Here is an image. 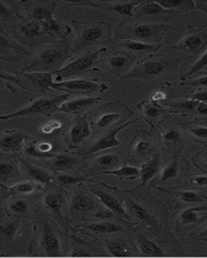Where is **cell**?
<instances>
[{"instance_id":"7c38bea8","label":"cell","mask_w":207,"mask_h":258,"mask_svg":"<svg viewBox=\"0 0 207 258\" xmlns=\"http://www.w3.org/2000/svg\"><path fill=\"white\" fill-rule=\"evenodd\" d=\"M142 119V117H138L136 119L134 120L127 121L126 123L121 125L119 127H115V128L110 130V131L106 132L104 133L102 136H97V139L89 145L85 149H81L78 152L77 154L81 156L83 159H87L91 157V156L95 155V153H99V152L107 150V149H114V148L118 147L120 145L121 142L118 139V134L120 133L123 129L136 123L138 121Z\"/></svg>"},{"instance_id":"6da1fadb","label":"cell","mask_w":207,"mask_h":258,"mask_svg":"<svg viewBox=\"0 0 207 258\" xmlns=\"http://www.w3.org/2000/svg\"><path fill=\"white\" fill-rule=\"evenodd\" d=\"M72 44L67 38L43 44L25 60V72H56L71 57Z\"/></svg>"},{"instance_id":"6125c7cd","label":"cell","mask_w":207,"mask_h":258,"mask_svg":"<svg viewBox=\"0 0 207 258\" xmlns=\"http://www.w3.org/2000/svg\"><path fill=\"white\" fill-rule=\"evenodd\" d=\"M47 123H48V125H49L54 132L59 130V129H61L62 127H63V123L59 119H52V120L47 122Z\"/></svg>"},{"instance_id":"681fc988","label":"cell","mask_w":207,"mask_h":258,"mask_svg":"<svg viewBox=\"0 0 207 258\" xmlns=\"http://www.w3.org/2000/svg\"><path fill=\"white\" fill-rule=\"evenodd\" d=\"M199 104H200V102L198 101L188 99V100L183 101L180 103H164L163 106L168 107L169 108L178 109V110H182V111L196 113V110L198 107Z\"/></svg>"},{"instance_id":"bcb514c9","label":"cell","mask_w":207,"mask_h":258,"mask_svg":"<svg viewBox=\"0 0 207 258\" xmlns=\"http://www.w3.org/2000/svg\"><path fill=\"white\" fill-rule=\"evenodd\" d=\"M20 165H17L12 161H1L0 162V180L1 183L18 177L21 172Z\"/></svg>"},{"instance_id":"8d00e7d4","label":"cell","mask_w":207,"mask_h":258,"mask_svg":"<svg viewBox=\"0 0 207 258\" xmlns=\"http://www.w3.org/2000/svg\"><path fill=\"white\" fill-rule=\"evenodd\" d=\"M67 199L66 196L61 192H51L47 194L44 198V203L47 208L53 212L54 215L59 220H64L61 210L63 206L65 205Z\"/></svg>"},{"instance_id":"b9f144b4","label":"cell","mask_w":207,"mask_h":258,"mask_svg":"<svg viewBox=\"0 0 207 258\" xmlns=\"http://www.w3.org/2000/svg\"><path fill=\"white\" fill-rule=\"evenodd\" d=\"M85 228L90 231L91 233L96 234V235H106V234H112L124 231V227H122V225L105 221L86 224Z\"/></svg>"},{"instance_id":"f6af8a7d","label":"cell","mask_w":207,"mask_h":258,"mask_svg":"<svg viewBox=\"0 0 207 258\" xmlns=\"http://www.w3.org/2000/svg\"><path fill=\"white\" fill-rule=\"evenodd\" d=\"M71 207L75 212L84 213L93 210L95 205L93 200L91 197L87 195L78 193L72 199Z\"/></svg>"},{"instance_id":"8992f818","label":"cell","mask_w":207,"mask_h":258,"mask_svg":"<svg viewBox=\"0 0 207 258\" xmlns=\"http://www.w3.org/2000/svg\"><path fill=\"white\" fill-rule=\"evenodd\" d=\"M55 72H25L15 71L14 75L1 71L0 78L6 81V87L11 92L17 93L21 91L30 92L46 93L50 91L53 84Z\"/></svg>"},{"instance_id":"9a60e30c","label":"cell","mask_w":207,"mask_h":258,"mask_svg":"<svg viewBox=\"0 0 207 258\" xmlns=\"http://www.w3.org/2000/svg\"><path fill=\"white\" fill-rule=\"evenodd\" d=\"M136 59V55L130 51H115L98 60V63L105 71L121 79L130 71L131 64Z\"/></svg>"},{"instance_id":"e7e4bbea","label":"cell","mask_w":207,"mask_h":258,"mask_svg":"<svg viewBox=\"0 0 207 258\" xmlns=\"http://www.w3.org/2000/svg\"><path fill=\"white\" fill-rule=\"evenodd\" d=\"M196 114L207 116V103H200L198 107H197V110H196Z\"/></svg>"},{"instance_id":"be15d7a7","label":"cell","mask_w":207,"mask_h":258,"mask_svg":"<svg viewBox=\"0 0 207 258\" xmlns=\"http://www.w3.org/2000/svg\"><path fill=\"white\" fill-rule=\"evenodd\" d=\"M195 5H196V9L205 12V14L207 16V1H194Z\"/></svg>"},{"instance_id":"4dcf8cb0","label":"cell","mask_w":207,"mask_h":258,"mask_svg":"<svg viewBox=\"0 0 207 258\" xmlns=\"http://www.w3.org/2000/svg\"><path fill=\"white\" fill-rule=\"evenodd\" d=\"M21 14L20 1L0 0V21L11 24V26L17 21L24 18Z\"/></svg>"},{"instance_id":"83f0119b","label":"cell","mask_w":207,"mask_h":258,"mask_svg":"<svg viewBox=\"0 0 207 258\" xmlns=\"http://www.w3.org/2000/svg\"><path fill=\"white\" fill-rule=\"evenodd\" d=\"M138 111L142 113V119H144L146 123L150 125V127L153 128L154 125L157 124L159 119L165 113L171 112L169 108H165L162 105L158 103H154L151 101L144 100L138 103L136 106Z\"/></svg>"},{"instance_id":"7dc6e473","label":"cell","mask_w":207,"mask_h":258,"mask_svg":"<svg viewBox=\"0 0 207 258\" xmlns=\"http://www.w3.org/2000/svg\"><path fill=\"white\" fill-rule=\"evenodd\" d=\"M173 194L176 199L185 204L207 203V196L193 190H180V191L173 192Z\"/></svg>"},{"instance_id":"f35d334b","label":"cell","mask_w":207,"mask_h":258,"mask_svg":"<svg viewBox=\"0 0 207 258\" xmlns=\"http://www.w3.org/2000/svg\"><path fill=\"white\" fill-rule=\"evenodd\" d=\"M21 226V220L18 216H13L12 220L5 222L0 227V237L1 242L9 243L14 240L15 236Z\"/></svg>"},{"instance_id":"1f68e13d","label":"cell","mask_w":207,"mask_h":258,"mask_svg":"<svg viewBox=\"0 0 207 258\" xmlns=\"http://www.w3.org/2000/svg\"><path fill=\"white\" fill-rule=\"evenodd\" d=\"M183 167L184 164L179 160V154H174L159 173V182L165 183L177 180L181 175Z\"/></svg>"},{"instance_id":"4316f807","label":"cell","mask_w":207,"mask_h":258,"mask_svg":"<svg viewBox=\"0 0 207 258\" xmlns=\"http://www.w3.org/2000/svg\"><path fill=\"white\" fill-rule=\"evenodd\" d=\"M159 137L162 143L175 154H179L185 146V137L181 129L176 126L171 125L163 129L159 133Z\"/></svg>"},{"instance_id":"277c9868","label":"cell","mask_w":207,"mask_h":258,"mask_svg":"<svg viewBox=\"0 0 207 258\" xmlns=\"http://www.w3.org/2000/svg\"><path fill=\"white\" fill-rule=\"evenodd\" d=\"M181 60L169 58L162 54H150L138 60L122 80L150 81L177 70Z\"/></svg>"},{"instance_id":"3957f363","label":"cell","mask_w":207,"mask_h":258,"mask_svg":"<svg viewBox=\"0 0 207 258\" xmlns=\"http://www.w3.org/2000/svg\"><path fill=\"white\" fill-rule=\"evenodd\" d=\"M71 24L75 32L72 52H79L87 47H106L112 42V27L108 23L74 19Z\"/></svg>"},{"instance_id":"f546056e","label":"cell","mask_w":207,"mask_h":258,"mask_svg":"<svg viewBox=\"0 0 207 258\" xmlns=\"http://www.w3.org/2000/svg\"><path fill=\"white\" fill-rule=\"evenodd\" d=\"M1 189L2 199L12 196H30L43 190L42 185L33 181H20L13 186H5L1 183Z\"/></svg>"},{"instance_id":"836d02e7","label":"cell","mask_w":207,"mask_h":258,"mask_svg":"<svg viewBox=\"0 0 207 258\" xmlns=\"http://www.w3.org/2000/svg\"><path fill=\"white\" fill-rule=\"evenodd\" d=\"M161 161L160 153H154L145 163L141 165L140 178L142 183L139 186L144 187L150 180L158 175L161 172Z\"/></svg>"},{"instance_id":"d6a6232c","label":"cell","mask_w":207,"mask_h":258,"mask_svg":"<svg viewBox=\"0 0 207 258\" xmlns=\"http://www.w3.org/2000/svg\"><path fill=\"white\" fill-rule=\"evenodd\" d=\"M43 29L55 41L66 39L71 33V28L61 20L52 18L42 22Z\"/></svg>"},{"instance_id":"d590c367","label":"cell","mask_w":207,"mask_h":258,"mask_svg":"<svg viewBox=\"0 0 207 258\" xmlns=\"http://www.w3.org/2000/svg\"><path fill=\"white\" fill-rule=\"evenodd\" d=\"M49 166L55 172H64L72 169L79 161V157L75 155L58 153L49 158Z\"/></svg>"},{"instance_id":"11a10c76","label":"cell","mask_w":207,"mask_h":258,"mask_svg":"<svg viewBox=\"0 0 207 258\" xmlns=\"http://www.w3.org/2000/svg\"><path fill=\"white\" fill-rule=\"evenodd\" d=\"M115 216H116V214L106 208L105 209L98 210L97 212L94 214V216L98 220H113L115 218Z\"/></svg>"},{"instance_id":"8fae6325","label":"cell","mask_w":207,"mask_h":258,"mask_svg":"<svg viewBox=\"0 0 207 258\" xmlns=\"http://www.w3.org/2000/svg\"><path fill=\"white\" fill-rule=\"evenodd\" d=\"M62 3L71 6L86 7L99 10L110 12L126 19L134 18V8L140 5L142 1H93V0H75V1H62Z\"/></svg>"},{"instance_id":"7bdbcfd3","label":"cell","mask_w":207,"mask_h":258,"mask_svg":"<svg viewBox=\"0 0 207 258\" xmlns=\"http://www.w3.org/2000/svg\"><path fill=\"white\" fill-rule=\"evenodd\" d=\"M102 174L114 175L120 180H133L140 177V169L125 164L124 165H122L118 169L104 172Z\"/></svg>"},{"instance_id":"74e56055","label":"cell","mask_w":207,"mask_h":258,"mask_svg":"<svg viewBox=\"0 0 207 258\" xmlns=\"http://www.w3.org/2000/svg\"><path fill=\"white\" fill-rule=\"evenodd\" d=\"M106 246L114 256L128 257L133 255L130 246L122 239H108L106 240Z\"/></svg>"},{"instance_id":"52a82bcc","label":"cell","mask_w":207,"mask_h":258,"mask_svg":"<svg viewBox=\"0 0 207 258\" xmlns=\"http://www.w3.org/2000/svg\"><path fill=\"white\" fill-rule=\"evenodd\" d=\"M15 38L24 46L35 48L43 44L55 42L43 29L42 23L25 16L12 25Z\"/></svg>"},{"instance_id":"7a4b0ae2","label":"cell","mask_w":207,"mask_h":258,"mask_svg":"<svg viewBox=\"0 0 207 258\" xmlns=\"http://www.w3.org/2000/svg\"><path fill=\"white\" fill-rule=\"evenodd\" d=\"M171 26L136 18L125 19L115 29V37L119 40H131L146 44H161Z\"/></svg>"},{"instance_id":"816d5d0a","label":"cell","mask_w":207,"mask_h":258,"mask_svg":"<svg viewBox=\"0 0 207 258\" xmlns=\"http://www.w3.org/2000/svg\"><path fill=\"white\" fill-rule=\"evenodd\" d=\"M28 210V204L25 200H17L12 202L6 208V212L9 216H17L23 215Z\"/></svg>"},{"instance_id":"4fadbf2b","label":"cell","mask_w":207,"mask_h":258,"mask_svg":"<svg viewBox=\"0 0 207 258\" xmlns=\"http://www.w3.org/2000/svg\"><path fill=\"white\" fill-rule=\"evenodd\" d=\"M172 48L193 56L201 54L207 48V29L189 25L185 36Z\"/></svg>"},{"instance_id":"ac0fdd59","label":"cell","mask_w":207,"mask_h":258,"mask_svg":"<svg viewBox=\"0 0 207 258\" xmlns=\"http://www.w3.org/2000/svg\"><path fill=\"white\" fill-rule=\"evenodd\" d=\"M20 7L22 13H25L24 16L42 23L54 18L57 3L48 0H23L20 1Z\"/></svg>"},{"instance_id":"484cf974","label":"cell","mask_w":207,"mask_h":258,"mask_svg":"<svg viewBox=\"0 0 207 258\" xmlns=\"http://www.w3.org/2000/svg\"><path fill=\"white\" fill-rule=\"evenodd\" d=\"M21 171L25 173L31 181H35L45 186H50L55 182V178L49 171L38 165H33L25 160L20 159Z\"/></svg>"},{"instance_id":"680465c9","label":"cell","mask_w":207,"mask_h":258,"mask_svg":"<svg viewBox=\"0 0 207 258\" xmlns=\"http://www.w3.org/2000/svg\"><path fill=\"white\" fill-rule=\"evenodd\" d=\"M182 85H189L192 87H207V75L206 76L200 77L198 79L190 81V82H185L183 83Z\"/></svg>"},{"instance_id":"5b68a950","label":"cell","mask_w":207,"mask_h":258,"mask_svg":"<svg viewBox=\"0 0 207 258\" xmlns=\"http://www.w3.org/2000/svg\"><path fill=\"white\" fill-rule=\"evenodd\" d=\"M133 115L134 112L126 103L120 100H114L95 109L87 116L91 129L95 133H99L119 127Z\"/></svg>"},{"instance_id":"e575fe53","label":"cell","mask_w":207,"mask_h":258,"mask_svg":"<svg viewBox=\"0 0 207 258\" xmlns=\"http://www.w3.org/2000/svg\"><path fill=\"white\" fill-rule=\"evenodd\" d=\"M136 246L138 252L143 256H165L166 254L164 250L157 245L154 242L150 240L148 238L143 236L142 234L137 233L135 236Z\"/></svg>"},{"instance_id":"db71d44e","label":"cell","mask_w":207,"mask_h":258,"mask_svg":"<svg viewBox=\"0 0 207 258\" xmlns=\"http://www.w3.org/2000/svg\"><path fill=\"white\" fill-rule=\"evenodd\" d=\"M191 185L195 187L207 189V175H197L189 179Z\"/></svg>"},{"instance_id":"6f0895ef","label":"cell","mask_w":207,"mask_h":258,"mask_svg":"<svg viewBox=\"0 0 207 258\" xmlns=\"http://www.w3.org/2000/svg\"><path fill=\"white\" fill-rule=\"evenodd\" d=\"M189 99L198 101L200 103H207V91H199L189 95Z\"/></svg>"},{"instance_id":"9c48e42d","label":"cell","mask_w":207,"mask_h":258,"mask_svg":"<svg viewBox=\"0 0 207 258\" xmlns=\"http://www.w3.org/2000/svg\"><path fill=\"white\" fill-rule=\"evenodd\" d=\"M70 94L54 95L48 98H39L32 101L29 104L20 109L17 111L9 115H1V120H9L21 117L37 116L39 115H49L51 113L57 112L58 109L63 103L69 99Z\"/></svg>"},{"instance_id":"f907efd6","label":"cell","mask_w":207,"mask_h":258,"mask_svg":"<svg viewBox=\"0 0 207 258\" xmlns=\"http://www.w3.org/2000/svg\"><path fill=\"white\" fill-rule=\"evenodd\" d=\"M207 67V52H205L202 56L198 59V60L191 67L189 71H187L185 74L181 75V80L184 83L186 82L187 79H189L190 77L196 75L197 73L200 72L201 70Z\"/></svg>"},{"instance_id":"d6986e66","label":"cell","mask_w":207,"mask_h":258,"mask_svg":"<svg viewBox=\"0 0 207 258\" xmlns=\"http://www.w3.org/2000/svg\"><path fill=\"white\" fill-rule=\"evenodd\" d=\"M126 164L124 154L119 151L107 152L94 157L86 166L87 176L97 175L108 170H113L122 165Z\"/></svg>"},{"instance_id":"ba28073f","label":"cell","mask_w":207,"mask_h":258,"mask_svg":"<svg viewBox=\"0 0 207 258\" xmlns=\"http://www.w3.org/2000/svg\"><path fill=\"white\" fill-rule=\"evenodd\" d=\"M107 47H101L95 51H87L80 56L71 59L70 62L63 68L55 72V79L58 83L75 76H82L91 72H99L100 68L95 67L98 57L102 52H107Z\"/></svg>"},{"instance_id":"cb8c5ba5","label":"cell","mask_w":207,"mask_h":258,"mask_svg":"<svg viewBox=\"0 0 207 258\" xmlns=\"http://www.w3.org/2000/svg\"><path fill=\"white\" fill-rule=\"evenodd\" d=\"M90 191L93 194L95 197L97 198L99 202H101L106 208L111 210L113 212L116 214V216H120L126 221L130 222L132 225H135L137 223H134L133 218L127 212L123 204L117 200L116 198L113 196L109 192L105 191L104 189H99L97 186L91 185L89 187Z\"/></svg>"},{"instance_id":"7402d4cb","label":"cell","mask_w":207,"mask_h":258,"mask_svg":"<svg viewBox=\"0 0 207 258\" xmlns=\"http://www.w3.org/2000/svg\"><path fill=\"white\" fill-rule=\"evenodd\" d=\"M91 123L87 115H78L67 133V144L69 149H75L85 142L91 135Z\"/></svg>"},{"instance_id":"ab89813d","label":"cell","mask_w":207,"mask_h":258,"mask_svg":"<svg viewBox=\"0 0 207 258\" xmlns=\"http://www.w3.org/2000/svg\"><path fill=\"white\" fill-rule=\"evenodd\" d=\"M118 46L124 48L130 52H156L162 48V44H146V43L135 41V40H125L118 43Z\"/></svg>"},{"instance_id":"30bf717a","label":"cell","mask_w":207,"mask_h":258,"mask_svg":"<svg viewBox=\"0 0 207 258\" xmlns=\"http://www.w3.org/2000/svg\"><path fill=\"white\" fill-rule=\"evenodd\" d=\"M33 228L34 238H37V243L45 256H59L61 246L60 240L44 214H36L33 219Z\"/></svg>"},{"instance_id":"44dd1931","label":"cell","mask_w":207,"mask_h":258,"mask_svg":"<svg viewBox=\"0 0 207 258\" xmlns=\"http://www.w3.org/2000/svg\"><path fill=\"white\" fill-rule=\"evenodd\" d=\"M31 53L24 45L15 42L13 39L7 34L3 26L0 27V58L10 62H21L26 60Z\"/></svg>"},{"instance_id":"2e32d148","label":"cell","mask_w":207,"mask_h":258,"mask_svg":"<svg viewBox=\"0 0 207 258\" xmlns=\"http://www.w3.org/2000/svg\"><path fill=\"white\" fill-rule=\"evenodd\" d=\"M207 220V205L177 209L176 212V232L189 231L201 225Z\"/></svg>"},{"instance_id":"9f6ffc18","label":"cell","mask_w":207,"mask_h":258,"mask_svg":"<svg viewBox=\"0 0 207 258\" xmlns=\"http://www.w3.org/2000/svg\"><path fill=\"white\" fill-rule=\"evenodd\" d=\"M189 236L193 240L207 241V225L197 228L196 231L192 232Z\"/></svg>"},{"instance_id":"d4e9b609","label":"cell","mask_w":207,"mask_h":258,"mask_svg":"<svg viewBox=\"0 0 207 258\" xmlns=\"http://www.w3.org/2000/svg\"><path fill=\"white\" fill-rule=\"evenodd\" d=\"M32 137L19 130H6L1 133L0 148L6 153H16L25 146Z\"/></svg>"},{"instance_id":"5bb4252c","label":"cell","mask_w":207,"mask_h":258,"mask_svg":"<svg viewBox=\"0 0 207 258\" xmlns=\"http://www.w3.org/2000/svg\"><path fill=\"white\" fill-rule=\"evenodd\" d=\"M51 88L70 95H88L95 92H106L109 87L106 83H98L97 79H78L54 83Z\"/></svg>"},{"instance_id":"e0dca14e","label":"cell","mask_w":207,"mask_h":258,"mask_svg":"<svg viewBox=\"0 0 207 258\" xmlns=\"http://www.w3.org/2000/svg\"><path fill=\"white\" fill-rule=\"evenodd\" d=\"M134 18L152 23L168 21L181 14L177 11L163 8L157 1H142L140 5L134 8Z\"/></svg>"},{"instance_id":"60d3db41","label":"cell","mask_w":207,"mask_h":258,"mask_svg":"<svg viewBox=\"0 0 207 258\" xmlns=\"http://www.w3.org/2000/svg\"><path fill=\"white\" fill-rule=\"evenodd\" d=\"M193 141L203 143L207 142V123L190 122L182 125Z\"/></svg>"},{"instance_id":"ee69618b","label":"cell","mask_w":207,"mask_h":258,"mask_svg":"<svg viewBox=\"0 0 207 258\" xmlns=\"http://www.w3.org/2000/svg\"><path fill=\"white\" fill-rule=\"evenodd\" d=\"M157 2L163 8L169 10L177 11L181 13L196 9L194 1L191 0H159Z\"/></svg>"},{"instance_id":"603a6c76","label":"cell","mask_w":207,"mask_h":258,"mask_svg":"<svg viewBox=\"0 0 207 258\" xmlns=\"http://www.w3.org/2000/svg\"><path fill=\"white\" fill-rule=\"evenodd\" d=\"M122 204L127 212L133 218V220H137L140 222L146 228H153L157 231L163 229L158 219L142 204H138V202L130 200L129 198L125 199Z\"/></svg>"},{"instance_id":"c3c4849f","label":"cell","mask_w":207,"mask_h":258,"mask_svg":"<svg viewBox=\"0 0 207 258\" xmlns=\"http://www.w3.org/2000/svg\"><path fill=\"white\" fill-rule=\"evenodd\" d=\"M58 182L63 185H75V184H81L83 181H91L95 182V180L91 179L86 176L72 175L70 173H59L57 178Z\"/></svg>"},{"instance_id":"91938a15","label":"cell","mask_w":207,"mask_h":258,"mask_svg":"<svg viewBox=\"0 0 207 258\" xmlns=\"http://www.w3.org/2000/svg\"><path fill=\"white\" fill-rule=\"evenodd\" d=\"M166 98L167 95L165 94V91H162V90H157V91H154L150 95V101L154 102V103H158V102H161V101L165 100V99H166Z\"/></svg>"},{"instance_id":"ffe728a7","label":"cell","mask_w":207,"mask_h":258,"mask_svg":"<svg viewBox=\"0 0 207 258\" xmlns=\"http://www.w3.org/2000/svg\"><path fill=\"white\" fill-rule=\"evenodd\" d=\"M156 138L149 131L136 130L129 145L130 155L134 158H150L156 153Z\"/></svg>"},{"instance_id":"f5cc1de1","label":"cell","mask_w":207,"mask_h":258,"mask_svg":"<svg viewBox=\"0 0 207 258\" xmlns=\"http://www.w3.org/2000/svg\"><path fill=\"white\" fill-rule=\"evenodd\" d=\"M192 161L195 166L207 171V145H205V148L201 151L192 157Z\"/></svg>"},{"instance_id":"94428289","label":"cell","mask_w":207,"mask_h":258,"mask_svg":"<svg viewBox=\"0 0 207 258\" xmlns=\"http://www.w3.org/2000/svg\"><path fill=\"white\" fill-rule=\"evenodd\" d=\"M91 254L88 253L87 250L83 249L80 247H75L70 256H90Z\"/></svg>"},{"instance_id":"f1b7e54d","label":"cell","mask_w":207,"mask_h":258,"mask_svg":"<svg viewBox=\"0 0 207 258\" xmlns=\"http://www.w3.org/2000/svg\"><path fill=\"white\" fill-rule=\"evenodd\" d=\"M101 99V97H82L79 99L66 101L58 109L57 112L80 115L83 111L99 103Z\"/></svg>"}]
</instances>
